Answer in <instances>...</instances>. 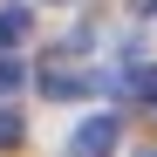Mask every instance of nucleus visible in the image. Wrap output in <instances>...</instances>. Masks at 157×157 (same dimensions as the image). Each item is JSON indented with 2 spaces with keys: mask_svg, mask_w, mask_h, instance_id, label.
<instances>
[{
  "mask_svg": "<svg viewBox=\"0 0 157 157\" xmlns=\"http://www.w3.org/2000/svg\"><path fill=\"white\" fill-rule=\"evenodd\" d=\"M116 144H123V123H116V116H89V123L68 137V157H109Z\"/></svg>",
  "mask_w": 157,
  "mask_h": 157,
  "instance_id": "f257e3e1",
  "label": "nucleus"
},
{
  "mask_svg": "<svg viewBox=\"0 0 157 157\" xmlns=\"http://www.w3.org/2000/svg\"><path fill=\"white\" fill-rule=\"evenodd\" d=\"M123 96H137V102H157V62H137V68H123Z\"/></svg>",
  "mask_w": 157,
  "mask_h": 157,
  "instance_id": "f03ea898",
  "label": "nucleus"
},
{
  "mask_svg": "<svg viewBox=\"0 0 157 157\" xmlns=\"http://www.w3.org/2000/svg\"><path fill=\"white\" fill-rule=\"evenodd\" d=\"M21 41H28V14H21V7H0V55L21 48Z\"/></svg>",
  "mask_w": 157,
  "mask_h": 157,
  "instance_id": "7ed1b4c3",
  "label": "nucleus"
},
{
  "mask_svg": "<svg viewBox=\"0 0 157 157\" xmlns=\"http://www.w3.org/2000/svg\"><path fill=\"white\" fill-rule=\"evenodd\" d=\"M14 144H21V116H14V109H0V150H14Z\"/></svg>",
  "mask_w": 157,
  "mask_h": 157,
  "instance_id": "20e7f679",
  "label": "nucleus"
},
{
  "mask_svg": "<svg viewBox=\"0 0 157 157\" xmlns=\"http://www.w3.org/2000/svg\"><path fill=\"white\" fill-rule=\"evenodd\" d=\"M7 89H21V62H14V55H0V96H7Z\"/></svg>",
  "mask_w": 157,
  "mask_h": 157,
  "instance_id": "39448f33",
  "label": "nucleus"
},
{
  "mask_svg": "<svg viewBox=\"0 0 157 157\" xmlns=\"http://www.w3.org/2000/svg\"><path fill=\"white\" fill-rule=\"evenodd\" d=\"M150 14H157V0H150Z\"/></svg>",
  "mask_w": 157,
  "mask_h": 157,
  "instance_id": "423d86ee",
  "label": "nucleus"
},
{
  "mask_svg": "<svg viewBox=\"0 0 157 157\" xmlns=\"http://www.w3.org/2000/svg\"><path fill=\"white\" fill-rule=\"evenodd\" d=\"M144 157H157V150H144Z\"/></svg>",
  "mask_w": 157,
  "mask_h": 157,
  "instance_id": "0eeeda50",
  "label": "nucleus"
}]
</instances>
